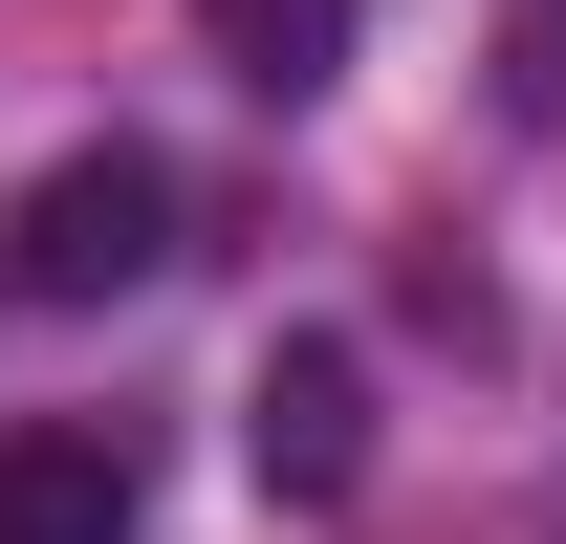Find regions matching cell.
I'll return each mask as SVG.
<instances>
[{
  "mask_svg": "<svg viewBox=\"0 0 566 544\" xmlns=\"http://www.w3.org/2000/svg\"><path fill=\"white\" fill-rule=\"evenodd\" d=\"M0 262H22V305H132V283L175 262V175H153L132 132H87L44 197L0 218Z\"/></svg>",
  "mask_w": 566,
  "mask_h": 544,
  "instance_id": "1",
  "label": "cell"
},
{
  "mask_svg": "<svg viewBox=\"0 0 566 544\" xmlns=\"http://www.w3.org/2000/svg\"><path fill=\"white\" fill-rule=\"evenodd\" d=\"M240 479L305 501V523L370 479V348H349V327H283L262 370H240Z\"/></svg>",
  "mask_w": 566,
  "mask_h": 544,
  "instance_id": "2",
  "label": "cell"
},
{
  "mask_svg": "<svg viewBox=\"0 0 566 544\" xmlns=\"http://www.w3.org/2000/svg\"><path fill=\"white\" fill-rule=\"evenodd\" d=\"M132 523H153L132 436H87V414H44V436H0V544H132Z\"/></svg>",
  "mask_w": 566,
  "mask_h": 544,
  "instance_id": "3",
  "label": "cell"
},
{
  "mask_svg": "<svg viewBox=\"0 0 566 544\" xmlns=\"http://www.w3.org/2000/svg\"><path fill=\"white\" fill-rule=\"evenodd\" d=\"M197 44L262 87V109H305V87H349V0H197Z\"/></svg>",
  "mask_w": 566,
  "mask_h": 544,
  "instance_id": "4",
  "label": "cell"
},
{
  "mask_svg": "<svg viewBox=\"0 0 566 544\" xmlns=\"http://www.w3.org/2000/svg\"><path fill=\"white\" fill-rule=\"evenodd\" d=\"M0 283H22V262H0Z\"/></svg>",
  "mask_w": 566,
  "mask_h": 544,
  "instance_id": "5",
  "label": "cell"
}]
</instances>
